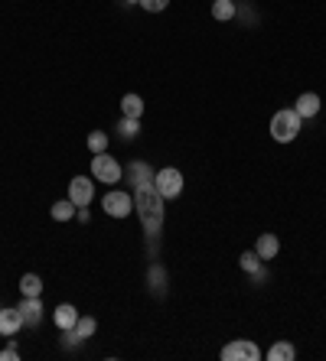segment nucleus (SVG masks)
<instances>
[{"mask_svg": "<svg viewBox=\"0 0 326 361\" xmlns=\"http://www.w3.org/2000/svg\"><path fill=\"white\" fill-rule=\"evenodd\" d=\"M134 209H138V219L144 225V235L150 241V257H157V241H160L163 231V195L157 192L154 183H140L134 185Z\"/></svg>", "mask_w": 326, "mask_h": 361, "instance_id": "f257e3e1", "label": "nucleus"}, {"mask_svg": "<svg viewBox=\"0 0 326 361\" xmlns=\"http://www.w3.org/2000/svg\"><path fill=\"white\" fill-rule=\"evenodd\" d=\"M301 127H303V118L297 111L281 108V111H274V118H271V137H274L277 143H294L301 137Z\"/></svg>", "mask_w": 326, "mask_h": 361, "instance_id": "f03ea898", "label": "nucleus"}, {"mask_svg": "<svg viewBox=\"0 0 326 361\" xmlns=\"http://www.w3.org/2000/svg\"><path fill=\"white\" fill-rule=\"evenodd\" d=\"M92 176L98 179V183H104V185H114V183H121V176H124V166H121L108 150L95 153L92 157Z\"/></svg>", "mask_w": 326, "mask_h": 361, "instance_id": "7ed1b4c3", "label": "nucleus"}, {"mask_svg": "<svg viewBox=\"0 0 326 361\" xmlns=\"http://www.w3.org/2000/svg\"><path fill=\"white\" fill-rule=\"evenodd\" d=\"M154 185H157V192L163 195V202L176 199V195L183 192V173L176 166H163L154 173Z\"/></svg>", "mask_w": 326, "mask_h": 361, "instance_id": "20e7f679", "label": "nucleus"}, {"mask_svg": "<svg viewBox=\"0 0 326 361\" xmlns=\"http://www.w3.org/2000/svg\"><path fill=\"white\" fill-rule=\"evenodd\" d=\"M102 205H104V215H111V219H128L131 212H134V195L121 192V189H111V192L102 199Z\"/></svg>", "mask_w": 326, "mask_h": 361, "instance_id": "39448f33", "label": "nucleus"}, {"mask_svg": "<svg viewBox=\"0 0 326 361\" xmlns=\"http://www.w3.org/2000/svg\"><path fill=\"white\" fill-rule=\"evenodd\" d=\"M222 358L225 361H261V348L248 338H235L222 348Z\"/></svg>", "mask_w": 326, "mask_h": 361, "instance_id": "423d86ee", "label": "nucleus"}, {"mask_svg": "<svg viewBox=\"0 0 326 361\" xmlns=\"http://www.w3.org/2000/svg\"><path fill=\"white\" fill-rule=\"evenodd\" d=\"M69 199L76 202L78 209H88V205H92V199H95V183H92V179H85V176H76L69 183Z\"/></svg>", "mask_w": 326, "mask_h": 361, "instance_id": "0eeeda50", "label": "nucleus"}, {"mask_svg": "<svg viewBox=\"0 0 326 361\" xmlns=\"http://www.w3.org/2000/svg\"><path fill=\"white\" fill-rule=\"evenodd\" d=\"M17 310L23 316V326H40L43 322V302H40V296H23V302H20Z\"/></svg>", "mask_w": 326, "mask_h": 361, "instance_id": "6e6552de", "label": "nucleus"}, {"mask_svg": "<svg viewBox=\"0 0 326 361\" xmlns=\"http://www.w3.org/2000/svg\"><path fill=\"white\" fill-rule=\"evenodd\" d=\"M78 316H82V312H78L72 302H59V306H56V312H52V322H56V329L69 332V329H76Z\"/></svg>", "mask_w": 326, "mask_h": 361, "instance_id": "1a4fd4ad", "label": "nucleus"}, {"mask_svg": "<svg viewBox=\"0 0 326 361\" xmlns=\"http://www.w3.org/2000/svg\"><path fill=\"white\" fill-rule=\"evenodd\" d=\"M23 329V316H20V310L13 306V310H0V336H7V338H13Z\"/></svg>", "mask_w": 326, "mask_h": 361, "instance_id": "9d476101", "label": "nucleus"}, {"mask_svg": "<svg viewBox=\"0 0 326 361\" xmlns=\"http://www.w3.org/2000/svg\"><path fill=\"white\" fill-rule=\"evenodd\" d=\"M95 329H98V322H95L92 316H78L76 329H69V332H66V342H69V345L85 342V338H92V336H95Z\"/></svg>", "mask_w": 326, "mask_h": 361, "instance_id": "9b49d317", "label": "nucleus"}, {"mask_svg": "<svg viewBox=\"0 0 326 361\" xmlns=\"http://www.w3.org/2000/svg\"><path fill=\"white\" fill-rule=\"evenodd\" d=\"M277 251H281V241H277V235H271V231H265V235H258L255 254L261 257V261H274Z\"/></svg>", "mask_w": 326, "mask_h": 361, "instance_id": "f8f14e48", "label": "nucleus"}, {"mask_svg": "<svg viewBox=\"0 0 326 361\" xmlns=\"http://www.w3.org/2000/svg\"><path fill=\"white\" fill-rule=\"evenodd\" d=\"M320 104H323V101H320V94L303 92L301 98H297V104H294V111H297V114L307 121V118H317V114H320Z\"/></svg>", "mask_w": 326, "mask_h": 361, "instance_id": "ddd939ff", "label": "nucleus"}, {"mask_svg": "<svg viewBox=\"0 0 326 361\" xmlns=\"http://www.w3.org/2000/svg\"><path fill=\"white\" fill-rule=\"evenodd\" d=\"M121 114L140 121V114H144V98H140V94H124V98H121Z\"/></svg>", "mask_w": 326, "mask_h": 361, "instance_id": "4468645a", "label": "nucleus"}, {"mask_svg": "<svg viewBox=\"0 0 326 361\" xmlns=\"http://www.w3.org/2000/svg\"><path fill=\"white\" fill-rule=\"evenodd\" d=\"M150 293L154 296H167V270L160 264H150Z\"/></svg>", "mask_w": 326, "mask_h": 361, "instance_id": "2eb2a0df", "label": "nucleus"}, {"mask_svg": "<svg viewBox=\"0 0 326 361\" xmlns=\"http://www.w3.org/2000/svg\"><path fill=\"white\" fill-rule=\"evenodd\" d=\"M297 358V348L291 342H274L267 348V361H294Z\"/></svg>", "mask_w": 326, "mask_h": 361, "instance_id": "dca6fc26", "label": "nucleus"}, {"mask_svg": "<svg viewBox=\"0 0 326 361\" xmlns=\"http://www.w3.org/2000/svg\"><path fill=\"white\" fill-rule=\"evenodd\" d=\"M76 212H78V205H76L72 199H59V202H56V205L49 209V215H52L56 221H69V219H76Z\"/></svg>", "mask_w": 326, "mask_h": 361, "instance_id": "f3484780", "label": "nucleus"}, {"mask_svg": "<svg viewBox=\"0 0 326 361\" xmlns=\"http://www.w3.org/2000/svg\"><path fill=\"white\" fill-rule=\"evenodd\" d=\"M235 13H239L235 0H212V17H215V20L229 23V20H235Z\"/></svg>", "mask_w": 326, "mask_h": 361, "instance_id": "a211bd4d", "label": "nucleus"}, {"mask_svg": "<svg viewBox=\"0 0 326 361\" xmlns=\"http://www.w3.org/2000/svg\"><path fill=\"white\" fill-rule=\"evenodd\" d=\"M20 293L23 296H40L43 293V280L36 277V274H23V277H20Z\"/></svg>", "mask_w": 326, "mask_h": 361, "instance_id": "6ab92c4d", "label": "nucleus"}, {"mask_svg": "<svg viewBox=\"0 0 326 361\" xmlns=\"http://www.w3.org/2000/svg\"><path fill=\"white\" fill-rule=\"evenodd\" d=\"M118 134H121V140H138V134H140V121L138 118H121V124H118Z\"/></svg>", "mask_w": 326, "mask_h": 361, "instance_id": "aec40b11", "label": "nucleus"}, {"mask_svg": "<svg viewBox=\"0 0 326 361\" xmlns=\"http://www.w3.org/2000/svg\"><path fill=\"white\" fill-rule=\"evenodd\" d=\"M88 150L92 153L108 150V134H104V130H92V134H88Z\"/></svg>", "mask_w": 326, "mask_h": 361, "instance_id": "412c9836", "label": "nucleus"}, {"mask_svg": "<svg viewBox=\"0 0 326 361\" xmlns=\"http://www.w3.org/2000/svg\"><path fill=\"white\" fill-rule=\"evenodd\" d=\"M239 264H241V270H248V274H255V270H261V257H258L255 251H245L239 257Z\"/></svg>", "mask_w": 326, "mask_h": 361, "instance_id": "4be33fe9", "label": "nucleus"}, {"mask_svg": "<svg viewBox=\"0 0 326 361\" xmlns=\"http://www.w3.org/2000/svg\"><path fill=\"white\" fill-rule=\"evenodd\" d=\"M138 7L147 10V13H163V10L170 7V0H138Z\"/></svg>", "mask_w": 326, "mask_h": 361, "instance_id": "5701e85b", "label": "nucleus"}, {"mask_svg": "<svg viewBox=\"0 0 326 361\" xmlns=\"http://www.w3.org/2000/svg\"><path fill=\"white\" fill-rule=\"evenodd\" d=\"M20 352H17V345H7L4 352H0V361H17Z\"/></svg>", "mask_w": 326, "mask_h": 361, "instance_id": "b1692460", "label": "nucleus"}, {"mask_svg": "<svg viewBox=\"0 0 326 361\" xmlns=\"http://www.w3.org/2000/svg\"><path fill=\"white\" fill-rule=\"evenodd\" d=\"M76 219H78V221H88L92 215H88V209H78V212H76Z\"/></svg>", "mask_w": 326, "mask_h": 361, "instance_id": "393cba45", "label": "nucleus"}]
</instances>
